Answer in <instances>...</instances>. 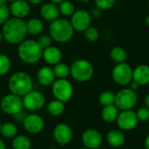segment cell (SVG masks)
<instances>
[{
	"label": "cell",
	"mask_w": 149,
	"mask_h": 149,
	"mask_svg": "<svg viewBox=\"0 0 149 149\" xmlns=\"http://www.w3.org/2000/svg\"><path fill=\"white\" fill-rule=\"evenodd\" d=\"M2 26L3 38L10 45H19L27 35L25 22L21 18H9Z\"/></svg>",
	"instance_id": "cell-1"
},
{
	"label": "cell",
	"mask_w": 149,
	"mask_h": 149,
	"mask_svg": "<svg viewBox=\"0 0 149 149\" xmlns=\"http://www.w3.org/2000/svg\"><path fill=\"white\" fill-rule=\"evenodd\" d=\"M43 48L37 40L24 39L17 47L18 58L26 64H35L42 58Z\"/></svg>",
	"instance_id": "cell-2"
},
{
	"label": "cell",
	"mask_w": 149,
	"mask_h": 149,
	"mask_svg": "<svg viewBox=\"0 0 149 149\" xmlns=\"http://www.w3.org/2000/svg\"><path fill=\"white\" fill-rule=\"evenodd\" d=\"M74 34V29L69 20L65 18H58L51 22L49 27V35L52 40L57 43H66L70 41Z\"/></svg>",
	"instance_id": "cell-3"
},
{
	"label": "cell",
	"mask_w": 149,
	"mask_h": 149,
	"mask_svg": "<svg viewBox=\"0 0 149 149\" xmlns=\"http://www.w3.org/2000/svg\"><path fill=\"white\" fill-rule=\"evenodd\" d=\"M33 81L31 77L25 72L13 73L8 81V87L10 93L23 97L32 90Z\"/></svg>",
	"instance_id": "cell-4"
},
{
	"label": "cell",
	"mask_w": 149,
	"mask_h": 149,
	"mask_svg": "<svg viewBox=\"0 0 149 149\" xmlns=\"http://www.w3.org/2000/svg\"><path fill=\"white\" fill-rule=\"evenodd\" d=\"M93 65L90 61L84 58L75 60L70 66V75L78 82L89 81L93 78Z\"/></svg>",
	"instance_id": "cell-5"
},
{
	"label": "cell",
	"mask_w": 149,
	"mask_h": 149,
	"mask_svg": "<svg viewBox=\"0 0 149 149\" xmlns=\"http://www.w3.org/2000/svg\"><path fill=\"white\" fill-rule=\"evenodd\" d=\"M138 102V95L130 88H122L115 93L114 105L119 110H132Z\"/></svg>",
	"instance_id": "cell-6"
},
{
	"label": "cell",
	"mask_w": 149,
	"mask_h": 149,
	"mask_svg": "<svg viewBox=\"0 0 149 149\" xmlns=\"http://www.w3.org/2000/svg\"><path fill=\"white\" fill-rule=\"evenodd\" d=\"M52 93L56 100L65 103L73 95V86L66 79H57L52 85Z\"/></svg>",
	"instance_id": "cell-7"
},
{
	"label": "cell",
	"mask_w": 149,
	"mask_h": 149,
	"mask_svg": "<svg viewBox=\"0 0 149 149\" xmlns=\"http://www.w3.org/2000/svg\"><path fill=\"white\" fill-rule=\"evenodd\" d=\"M112 79L119 86H127L133 81V68L126 62L116 64L112 70Z\"/></svg>",
	"instance_id": "cell-8"
},
{
	"label": "cell",
	"mask_w": 149,
	"mask_h": 149,
	"mask_svg": "<svg viewBox=\"0 0 149 149\" xmlns=\"http://www.w3.org/2000/svg\"><path fill=\"white\" fill-rule=\"evenodd\" d=\"M23 107L29 112L35 113L41 110L45 105V97L39 92L31 90L27 94L23 96Z\"/></svg>",
	"instance_id": "cell-9"
},
{
	"label": "cell",
	"mask_w": 149,
	"mask_h": 149,
	"mask_svg": "<svg viewBox=\"0 0 149 149\" xmlns=\"http://www.w3.org/2000/svg\"><path fill=\"white\" fill-rule=\"evenodd\" d=\"M0 108L2 112L5 114L13 116L24 108L22 98L16 94L9 93L3 96V99L1 100Z\"/></svg>",
	"instance_id": "cell-10"
},
{
	"label": "cell",
	"mask_w": 149,
	"mask_h": 149,
	"mask_svg": "<svg viewBox=\"0 0 149 149\" xmlns=\"http://www.w3.org/2000/svg\"><path fill=\"white\" fill-rule=\"evenodd\" d=\"M119 129L124 131H132L139 124V120L136 113L132 110H123L119 113L116 120Z\"/></svg>",
	"instance_id": "cell-11"
},
{
	"label": "cell",
	"mask_w": 149,
	"mask_h": 149,
	"mask_svg": "<svg viewBox=\"0 0 149 149\" xmlns=\"http://www.w3.org/2000/svg\"><path fill=\"white\" fill-rule=\"evenodd\" d=\"M52 136L59 146L65 147L71 143L73 138V132L69 125L65 123H59L54 127Z\"/></svg>",
	"instance_id": "cell-12"
},
{
	"label": "cell",
	"mask_w": 149,
	"mask_h": 149,
	"mask_svg": "<svg viewBox=\"0 0 149 149\" xmlns=\"http://www.w3.org/2000/svg\"><path fill=\"white\" fill-rule=\"evenodd\" d=\"M72 28L77 31H84L91 26L92 17L91 14L86 10H78L71 16L70 20Z\"/></svg>",
	"instance_id": "cell-13"
},
{
	"label": "cell",
	"mask_w": 149,
	"mask_h": 149,
	"mask_svg": "<svg viewBox=\"0 0 149 149\" xmlns=\"http://www.w3.org/2000/svg\"><path fill=\"white\" fill-rule=\"evenodd\" d=\"M81 141L85 148L88 149H98L103 142L101 134L94 128L86 129L81 135Z\"/></svg>",
	"instance_id": "cell-14"
},
{
	"label": "cell",
	"mask_w": 149,
	"mask_h": 149,
	"mask_svg": "<svg viewBox=\"0 0 149 149\" xmlns=\"http://www.w3.org/2000/svg\"><path fill=\"white\" fill-rule=\"evenodd\" d=\"M24 130L31 134H38L45 127L44 119L37 113H30L22 123Z\"/></svg>",
	"instance_id": "cell-15"
},
{
	"label": "cell",
	"mask_w": 149,
	"mask_h": 149,
	"mask_svg": "<svg viewBox=\"0 0 149 149\" xmlns=\"http://www.w3.org/2000/svg\"><path fill=\"white\" fill-rule=\"evenodd\" d=\"M9 9L10 13L13 16V17L21 19L27 17L31 11L30 4L26 0H16L10 3Z\"/></svg>",
	"instance_id": "cell-16"
},
{
	"label": "cell",
	"mask_w": 149,
	"mask_h": 149,
	"mask_svg": "<svg viewBox=\"0 0 149 149\" xmlns=\"http://www.w3.org/2000/svg\"><path fill=\"white\" fill-rule=\"evenodd\" d=\"M56 77L53 69L48 65H45L39 68L37 72V80L43 86H52L55 81Z\"/></svg>",
	"instance_id": "cell-17"
},
{
	"label": "cell",
	"mask_w": 149,
	"mask_h": 149,
	"mask_svg": "<svg viewBox=\"0 0 149 149\" xmlns=\"http://www.w3.org/2000/svg\"><path fill=\"white\" fill-rule=\"evenodd\" d=\"M62 52L56 46H49L43 49L42 58L43 59L51 65H55L62 60Z\"/></svg>",
	"instance_id": "cell-18"
},
{
	"label": "cell",
	"mask_w": 149,
	"mask_h": 149,
	"mask_svg": "<svg viewBox=\"0 0 149 149\" xmlns=\"http://www.w3.org/2000/svg\"><path fill=\"white\" fill-rule=\"evenodd\" d=\"M106 141L113 148H119L125 144L126 136L124 132L120 129H112L107 132L106 135Z\"/></svg>",
	"instance_id": "cell-19"
},
{
	"label": "cell",
	"mask_w": 149,
	"mask_h": 149,
	"mask_svg": "<svg viewBox=\"0 0 149 149\" xmlns=\"http://www.w3.org/2000/svg\"><path fill=\"white\" fill-rule=\"evenodd\" d=\"M133 81L140 86H147L149 84V65H139L133 69Z\"/></svg>",
	"instance_id": "cell-20"
},
{
	"label": "cell",
	"mask_w": 149,
	"mask_h": 149,
	"mask_svg": "<svg viewBox=\"0 0 149 149\" xmlns=\"http://www.w3.org/2000/svg\"><path fill=\"white\" fill-rule=\"evenodd\" d=\"M60 12L58 6L52 2L44 3L40 8V16L46 21L52 22L59 17Z\"/></svg>",
	"instance_id": "cell-21"
},
{
	"label": "cell",
	"mask_w": 149,
	"mask_h": 149,
	"mask_svg": "<svg viewBox=\"0 0 149 149\" xmlns=\"http://www.w3.org/2000/svg\"><path fill=\"white\" fill-rule=\"evenodd\" d=\"M119 113V109L115 105L103 107L101 111V118L107 123H113L116 121Z\"/></svg>",
	"instance_id": "cell-22"
},
{
	"label": "cell",
	"mask_w": 149,
	"mask_h": 149,
	"mask_svg": "<svg viewBox=\"0 0 149 149\" xmlns=\"http://www.w3.org/2000/svg\"><path fill=\"white\" fill-rule=\"evenodd\" d=\"M25 24L27 34H30L31 36L38 35L44 30V24L39 18H31L27 22H25Z\"/></svg>",
	"instance_id": "cell-23"
},
{
	"label": "cell",
	"mask_w": 149,
	"mask_h": 149,
	"mask_svg": "<svg viewBox=\"0 0 149 149\" xmlns=\"http://www.w3.org/2000/svg\"><path fill=\"white\" fill-rule=\"evenodd\" d=\"M65 103L58 100H52L49 102L46 107L47 113L52 117H58L60 116L65 111Z\"/></svg>",
	"instance_id": "cell-24"
},
{
	"label": "cell",
	"mask_w": 149,
	"mask_h": 149,
	"mask_svg": "<svg viewBox=\"0 0 149 149\" xmlns=\"http://www.w3.org/2000/svg\"><path fill=\"white\" fill-rule=\"evenodd\" d=\"M11 147L12 149H31V141L28 136L24 134L16 135L12 139Z\"/></svg>",
	"instance_id": "cell-25"
},
{
	"label": "cell",
	"mask_w": 149,
	"mask_h": 149,
	"mask_svg": "<svg viewBox=\"0 0 149 149\" xmlns=\"http://www.w3.org/2000/svg\"><path fill=\"white\" fill-rule=\"evenodd\" d=\"M110 58L116 64L123 63V62H126L127 58V53L123 47L115 46L110 52Z\"/></svg>",
	"instance_id": "cell-26"
},
{
	"label": "cell",
	"mask_w": 149,
	"mask_h": 149,
	"mask_svg": "<svg viewBox=\"0 0 149 149\" xmlns=\"http://www.w3.org/2000/svg\"><path fill=\"white\" fill-rule=\"evenodd\" d=\"M1 134L7 139H13L17 135V127L13 122H5L2 124Z\"/></svg>",
	"instance_id": "cell-27"
},
{
	"label": "cell",
	"mask_w": 149,
	"mask_h": 149,
	"mask_svg": "<svg viewBox=\"0 0 149 149\" xmlns=\"http://www.w3.org/2000/svg\"><path fill=\"white\" fill-rule=\"evenodd\" d=\"M52 69L57 79H66L70 75V66L65 63L59 62Z\"/></svg>",
	"instance_id": "cell-28"
},
{
	"label": "cell",
	"mask_w": 149,
	"mask_h": 149,
	"mask_svg": "<svg viewBox=\"0 0 149 149\" xmlns=\"http://www.w3.org/2000/svg\"><path fill=\"white\" fill-rule=\"evenodd\" d=\"M98 100H99V103L103 107L114 105L115 93L111 91H104L99 95Z\"/></svg>",
	"instance_id": "cell-29"
},
{
	"label": "cell",
	"mask_w": 149,
	"mask_h": 149,
	"mask_svg": "<svg viewBox=\"0 0 149 149\" xmlns=\"http://www.w3.org/2000/svg\"><path fill=\"white\" fill-rule=\"evenodd\" d=\"M58 10H59L60 14H62L63 16L71 17L75 11V6L71 1L64 0L63 2L59 3Z\"/></svg>",
	"instance_id": "cell-30"
},
{
	"label": "cell",
	"mask_w": 149,
	"mask_h": 149,
	"mask_svg": "<svg viewBox=\"0 0 149 149\" xmlns=\"http://www.w3.org/2000/svg\"><path fill=\"white\" fill-rule=\"evenodd\" d=\"M11 67V62L10 58L3 53H0V76L6 75Z\"/></svg>",
	"instance_id": "cell-31"
},
{
	"label": "cell",
	"mask_w": 149,
	"mask_h": 149,
	"mask_svg": "<svg viewBox=\"0 0 149 149\" xmlns=\"http://www.w3.org/2000/svg\"><path fill=\"white\" fill-rule=\"evenodd\" d=\"M83 32L86 39L89 42H96L100 38V31L94 26H89Z\"/></svg>",
	"instance_id": "cell-32"
},
{
	"label": "cell",
	"mask_w": 149,
	"mask_h": 149,
	"mask_svg": "<svg viewBox=\"0 0 149 149\" xmlns=\"http://www.w3.org/2000/svg\"><path fill=\"white\" fill-rule=\"evenodd\" d=\"M94 3L97 8L101 10H107L114 6L116 0H94Z\"/></svg>",
	"instance_id": "cell-33"
},
{
	"label": "cell",
	"mask_w": 149,
	"mask_h": 149,
	"mask_svg": "<svg viewBox=\"0 0 149 149\" xmlns=\"http://www.w3.org/2000/svg\"><path fill=\"white\" fill-rule=\"evenodd\" d=\"M10 9L6 3H0V25H3L10 18Z\"/></svg>",
	"instance_id": "cell-34"
},
{
	"label": "cell",
	"mask_w": 149,
	"mask_h": 149,
	"mask_svg": "<svg viewBox=\"0 0 149 149\" xmlns=\"http://www.w3.org/2000/svg\"><path fill=\"white\" fill-rule=\"evenodd\" d=\"M135 113H136L139 122L140 121L145 122V121H148L149 120V109L148 107H140Z\"/></svg>",
	"instance_id": "cell-35"
},
{
	"label": "cell",
	"mask_w": 149,
	"mask_h": 149,
	"mask_svg": "<svg viewBox=\"0 0 149 149\" xmlns=\"http://www.w3.org/2000/svg\"><path fill=\"white\" fill-rule=\"evenodd\" d=\"M38 43L39 44V45L43 48V49H45L49 46L52 45V38H51L50 35H47V34H43L41 35L38 39L37 40Z\"/></svg>",
	"instance_id": "cell-36"
},
{
	"label": "cell",
	"mask_w": 149,
	"mask_h": 149,
	"mask_svg": "<svg viewBox=\"0 0 149 149\" xmlns=\"http://www.w3.org/2000/svg\"><path fill=\"white\" fill-rule=\"evenodd\" d=\"M27 115H28V113L22 109L21 111H19L18 113H17L16 114L13 115V119L17 123H23Z\"/></svg>",
	"instance_id": "cell-37"
},
{
	"label": "cell",
	"mask_w": 149,
	"mask_h": 149,
	"mask_svg": "<svg viewBox=\"0 0 149 149\" xmlns=\"http://www.w3.org/2000/svg\"><path fill=\"white\" fill-rule=\"evenodd\" d=\"M90 14H91V17H93L94 18H99L102 16V10L100 9L95 7L92 10V12Z\"/></svg>",
	"instance_id": "cell-38"
},
{
	"label": "cell",
	"mask_w": 149,
	"mask_h": 149,
	"mask_svg": "<svg viewBox=\"0 0 149 149\" xmlns=\"http://www.w3.org/2000/svg\"><path fill=\"white\" fill-rule=\"evenodd\" d=\"M140 85L139 84H137L136 82H134V81H132L131 83H130V89H132V90H134V91H137L139 88H140Z\"/></svg>",
	"instance_id": "cell-39"
},
{
	"label": "cell",
	"mask_w": 149,
	"mask_h": 149,
	"mask_svg": "<svg viewBox=\"0 0 149 149\" xmlns=\"http://www.w3.org/2000/svg\"><path fill=\"white\" fill-rule=\"evenodd\" d=\"M144 104H145V107L149 109V93H147L146 96L144 97Z\"/></svg>",
	"instance_id": "cell-40"
},
{
	"label": "cell",
	"mask_w": 149,
	"mask_h": 149,
	"mask_svg": "<svg viewBox=\"0 0 149 149\" xmlns=\"http://www.w3.org/2000/svg\"><path fill=\"white\" fill-rule=\"evenodd\" d=\"M144 146H145V148L146 149H149V134L147 135V137H146V139H145Z\"/></svg>",
	"instance_id": "cell-41"
},
{
	"label": "cell",
	"mask_w": 149,
	"mask_h": 149,
	"mask_svg": "<svg viewBox=\"0 0 149 149\" xmlns=\"http://www.w3.org/2000/svg\"><path fill=\"white\" fill-rule=\"evenodd\" d=\"M31 3H32V4H39V3H41L44 0H28Z\"/></svg>",
	"instance_id": "cell-42"
},
{
	"label": "cell",
	"mask_w": 149,
	"mask_h": 149,
	"mask_svg": "<svg viewBox=\"0 0 149 149\" xmlns=\"http://www.w3.org/2000/svg\"><path fill=\"white\" fill-rule=\"evenodd\" d=\"M0 149H6V145L3 140L0 139Z\"/></svg>",
	"instance_id": "cell-43"
},
{
	"label": "cell",
	"mask_w": 149,
	"mask_h": 149,
	"mask_svg": "<svg viewBox=\"0 0 149 149\" xmlns=\"http://www.w3.org/2000/svg\"><path fill=\"white\" fill-rule=\"evenodd\" d=\"M145 24L147 25V27L149 29V15L147 16L146 18H145Z\"/></svg>",
	"instance_id": "cell-44"
},
{
	"label": "cell",
	"mask_w": 149,
	"mask_h": 149,
	"mask_svg": "<svg viewBox=\"0 0 149 149\" xmlns=\"http://www.w3.org/2000/svg\"><path fill=\"white\" fill-rule=\"evenodd\" d=\"M50 1H51L52 3H56V4H57V3H61V2H63L64 0H50Z\"/></svg>",
	"instance_id": "cell-45"
},
{
	"label": "cell",
	"mask_w": 149,
	"mask_h": 149,
	"mask_svg": "<svg viewBox=\"0 0 149 149\" xmlns=\"http://www.w3.org/2000/svg\"><path fill=\"white\" fill-rule=\"evenodd\" d=\"M77 1L81 2V3H88L89 2V0H77Z\"/></svg>",
	"instance_id": "cell-46"
},
{
	"label": "cell",
	"mask_w": 149,
	"mask_h": 149,
	"mask_svg": "<svg viewBox=\"0 0 149 149\" xmlns=\"http://www.w3.org/2000/svg\"><path fill=\"white\" fill-rule=\"evenodd\" d=\"M3 38V33H2V31L0 30V42L2 41Z\"/></svg>",
	"instance_id": "cell-47"
},
{
	"label": "cell",
	"mask_w": 149,
	"mask_h": 149,
	"mask_svg": "<svg viewBox=\"0 0 149 149\" xmlns=\"http://www.w3.org/2000/svg\"><path fill=\"white\" fill-rule=\"evenodd\" d=\"M7 0H0V3H6Z\"/></svg>",
	"instance_id": "cell-48"
},
{
	"label": "cell",
	"mask_w": 149,
	"mask_h": 149,
	"mask_svg": "<svg viewBox=\"0 0 149 149\" xmlns=\"http://www.w3.org/2000/svg\"><path fill=\"white\" fill-rule=\"evenodd\" d=\"M1 128H2V122L0 120V134H1Z\"/></svg>",
	"instance_id": "cell-49"
},
{
	"label": "cell",
	"mask_w": 149,
	"mask_h": 149,
	"mask_svg": "<svg viewBox=\"0 0 149 149\" xmlns=\"http://www.w3.org/2000/svg\"><path fill=\"white\" fill-rule=\"evenodd\" d=\"M8 2H10V3H12V2H14V1H16V0H7Z\"/></svg>",
	"instance_id": "cell-50"
},
{
	"label": "cell",
	"mask_w": 149,
	"mask_h": 149,
	"mask_svg": "<svg viewBox=\"0 0 149 149\" xmlns=\"http://www.w3.org/2000/svg\"><path fill=\"white\" fill-rule=\"evenodd\" d=\"M79 149H88V148H85V147H83V148H79Z\"/></svg>",
	"instance_id": "cell-51"
},
{
	"label": "cell",
	"mask_w": 149,
	"mask_h": 149,
	"mask_svg": "<svg viewBox=\"0 0 149 149\" xmlns=\"http://www.w3.org/2000/svg\"><path fill=\"white\" fill-rule=\"evenodd\" d=\"M148 8H149V2H148Z\"/></svg>",
	"instance_id": "cell-52"
}]
</instances>
